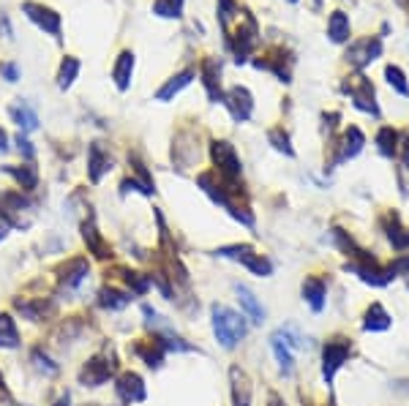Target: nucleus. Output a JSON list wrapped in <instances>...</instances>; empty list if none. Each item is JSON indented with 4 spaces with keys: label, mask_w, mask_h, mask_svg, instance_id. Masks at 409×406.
Here are the masks:
<instances>
[{
    "label": "nucleus",
    "mask_w": 409,
    "mask_h": 406,
    "mask_svg": "<svg viewBox=\"0 0 409 406\" xmlns=\"http://www.w3.org/2000/svg\"><path fill=\"white\" fill-rule=\"evenodd\" d=\"M210 327H213L216 341L224 349H235L245 338V333H248V325H245L243 316L238 311H232L229 305L221 303L210 305Z\"/></svg>",
    "instance_id": "f257e3e1"
},
{
    "label": "nucleus",
    "mask_w": 409,
    "mask_h": 406,
    "mask_svg": "<svg viewBox=\"0 0 409 406\" xmlns=\"http://www.w3.org/2000/svg\"><path fill=\"white\" fill-rule=\"evenodd\" d=\"M210 156H213V164H216V175H219V180H221L226 188H235L238 178H240V172H243L235 144L226 142V140H216V142L210 144Z\"/></svg>",
    "instance_id": "f03ea898"
},
{
    "label": "nucleus",
    "mask_w": 409,
    "mask_h": 406,
    "mask_svg": "<svg viewBox=\"0 0 409 406\" xmlns=\"http://www.w3.org/2000/svg\"><path fill=\"white\" fill-rule=\"evenodd\" d=\"M33 202L22 191H3L0 194V219L11 229H28L30 226Z\"/></svg>",
    "instance_id": "7ed1b4c3"
},
{
    "label": "nucleus",
    "mask_w": 409,
    "mask_h": 406,
    "mask_svg": "<svg viewBox=\"0 0 409 406\" xmlns=\"http://www.w3.org/2000/svg\"><path fill=\"white\" fill-rule=\"evenodd\" d=\"M22 14L28 20L33 22L36 27H41L44 33H49L52 39L61 41V33H63V22H61V14L49 6H41V3H33V0H25L22 3Z\"/></svg>",
    "instance_id": "20e7f679"
},
{
    "label": "nucleus",
    "mask_w": 409,
    "mask_h": 406,
    "mask_svg": "<svg viewBox=\"0 0 409 406\" xmlns=\"http://www.w3.org/2000/svg\"><path fill=\"white\" fill-rule=\"evenodd\" d=\"M349 355H352V344H349L347 338H333V341L325 344V349H322V376H325L327 385L333 382L338 368L349 360Z\"/></svg>",
    "instance_id": "39448f33"
},
{
    "label": "nucleus",
    "mask_w": 409,
    "mask_h": 406,
    "mask_svg": "<svg viewBox=\"0 0 409 406\" xmlns=\"http://www.w3.org/2000/svg\"><path fill=\"white\" fill-rule=\"evenodd\" d=\"M115 371H118L115 360H106L102 355H96V357L85 360V366L80 368V382L85 387H102L115 376Z\"/></svg>",
    "instance_id": "423d86ee"
},
{
    "label": "nucleus",
    "mask_w": 409,
    "mask_h": 406,
    "mask_svg": "<svg viewBox=\"0 0 409 406\" xmlns=\"http://www.w3.org/2000/svg\"><path fill=\"white\" fill-rule=\"evenodd\" d=\"M344 93H349V99L355 102L358 109H363L368 115L379 118V106H377V99H374V85L366 80V77H352V80L344 82Z\"/></svg>",
    "instance_id": "0eeeda50"
},
{
    "label": "nucleus",
    "mask_w": 409,
    "mask_h": 406,
    "mask_svg": "<svg viewBox=\"0 0 409 406\" xmlns=\"http://www.w3.org/2000/svg\"><path fill=\"white\" fill-rule=\"evenodd\" d=\"M224 104H226V109H229V115H232V121L235 123H245L251 115H254V99H251L248 87H243V85L229 87V90L224 93Z\"/></svg>",
    "instance_id": "6e6552de"
},
{
    "label": "nucleus",
    "mask_w": 409,
    "mask_h": 406,
    "mask_svg": "<svg viewBox=\"0 0 409 406\" xmlns=\"http://www.w3.org/2000/svg\"><path fill=\"white\" fill-rule=\"evenodd\" d=\"M87 276H90V262L85 257H74L66 264H61V270H58V281H61V289H66V292L80 289L87 281Z\"/></svg>",
    "instance_id": "1a4fd4ad"
},
{
    "label": "nucleus",
    "mask_w": 409,
    "mask_h": 406,
    "mask_svg": "<svg viewBox=\"0 0 409 406\" xmlns=\"http://www.w3.org/2000/svg\"><path fill=\"white\" fill-rule=\"evenodd\" d=\"M115 393H118V398H121L123 404H142L145 398H147V387H145L142 376L134 374V371H126V374L118 376Z\"/></svg>",
    "instance_id": "9d476101"
},
{
    "label": "nucleus",
    "mask_w": 409,
    "mask_h": 406,
    "mask_svg": "<svg viewBox=\"0 0 409 406\" xmlns=\"http://www.w3.org/2000/svg\"><path fill=\"white\" fill-rule=\"evenodd\" d=\"M379 55H382V41L377 39V36L355 41V44H349L347 49V61L355 68H366L368 63H374Z\"/></svg>",
    "instance_id": "9b49d317"
},
{
    "label": "nucleus",
    "mask_w": 409,
    "mask_h": 406,
    "mask_svg": "<svg viewBox=\"0 0 409 406\" xmlns=\"http://www.w3.org/2000/svg\"><path fill=\"white\" fill-rule=\"evenodd\" d=\"M344 270L355 273L363 284L371 286H388L393 281V276L388 273V267H379V262H347Z\"/></svg>",
    "instance_id": "f8f14e48"
},
{
    "label": "nucleus",
    "mask_w": 409,
    "mask_h": 406,
    "mask_svg": "<svg viewBox=\"0 0 409 406\" xmlns=\"http://www.w3.org/2000/svg\"><path fill=\"white\" fill-rule=\"evenodd\" d=\"M112 169V156L102 142H90L87 147V178L90 183H102V178Z\"/></svg>",
    "instance_id": "ddd939ff"
},
{
    "label": "nucleus",
    "mask_w": 409,
    "mask_h": 406,
    "mask_svg": "<svg viewBox=\"0 0 409 406\" xmlns=\"http://www.w3.org/2000/svg\"><path fill=\"white\" fill-rule=\"evenodd\" d=\"M82 240H85L87 251H90L93 257H99V259L112 257V251H109L106 240L102 238V232H99V226H96V219H93V216H87V219L82 221Z\"/></svg>",
    "instance_id": "4468645a"
},
{
    "label": "nucleus",
    "mask_w": 409,
    "mask_h": 406,
    "mask_svg": "<svg viewBox=\"0 0 409 406\" xmlns=\"http://www.w3.org/2000/svg\"><path fill=\"white\" fill-rule=\"evenodd\" d=\"M202 85L204 90H207V99L213 104H224V90H221V66L213 61V58H207L202 63Z\"/></svg>",
    "instance_id": "2eb2a0df"
},
{
    "label": "nucleus",
    "mask_w": 409,
    "mask_h": 406,
    "mask_svg": "<svg viewBox=\"0 0 409 406\" xmlns=\"http://www.w3.org/2000/svg\"><path fill=\"white\" fill-rule=\"evenodd\" d=\"M134 66H137L134 52H131V49H123L121 55H118V61H115V66H112V80H115V85H118V90H121V93H126V90L131 87Z\"/></svg>",
    "instance_id": "dca6fc26"
},
{
    "label": "nucleus",
    "mask_w": 409,
    "mask_h": 406,
    "mask_svg": "<svg viewBox=\"0 0 409 406\" xmlns=\"http://www.w3.org/2000/svg\"><path fill=\"white\" fill-rule=\"evenodd\" d=\"M303 300L311 305V311H322L325 308V297H327V284L325 278H319V276H308L306 281H303Z\"/></svg>",
    "instance_id": "f3484780"
},
{
    "label": "nucleus",
    "mask_w": 409,
    "mask_h": 406,
    "mask_svg": "<svg viewBox=\"0 0 409 406\" xmlns=\"http://www.w3.org/2000/svg\"><path fill=\"white\" fill-rule=\"evenodd\" d=\"M235 292H238V303H240L245 316H248L254 325H262V322H265V308H262V303L257 300V295H254L248 286H235Z\"/></svg>",
    "instance_id": "a211bd4d"
},
{
    "label": "nucleus",
    "mask_w": 409,
    "mask_h": 406,
    "mask_svg": "<svg viewBox=\"0 0 409 406\" xmlns=\"http://www.w3.org/2000/svg\"><path fill=\"white\" fill-rule=\"evenodd\" d=\"M229 379H232V404L235 406H251V382L245 376L243 368H229Z\"/></svg>",
    "instance_id": "6ab92c4d"
},
{
    "label": "nucleus",
    "mask_w": 409,
    "mask_h": 406,
    "mask_svg": "<svg viewBox=\"0 0 409 406\" xmlns=\"http://www.w3.org/2000/svg\"><path fill=\"white\" fill-rule=\"evenodd\" d=\"M363 144H366L363 131H360L358 125H349L347 131H344V137H341V147H338V159H336V161H349V159H355V156L363 150Z\"/></svg>",
    "instance_id": "aec40b11"
},
{
    "label": "nucleus",
    "mask_w": 409,
    "mask_h": 406,
    "mask_svg": "<svg viewBox=\"0 0 409 406\" xmlns=\"http://www.w3.org/2000/svg\"><path fill=\"white\" fill-rule=\"evenodd\" d=\"M194 77H197V71H194V68H183L181 74H175L172 80L164 82L161 90L156 93V99H159V102H172V99H175V96L183 90V87H188V85L194 82Z\"/></svg>",
    "instance_id": "412c9836"
},
{
    "label": "nucleus",
    "mask_w": 409,
    "mask_h": 406,
    "mask_svg": "<svg viewBox=\"0 0 409 406\" xmlns=\"http://www.w3.org/2000/svg\"><path fill=\"white\" fill-rule=\"evenodd\" d=\"M270 349H273V355H276V360H279L281 374L289 376V374H292V368H295V349H292V346L281 338V333H279V330L270 336Z\"/></svg>",
    "instance_id": "4be33fe9"
},
{
    "label": "nucleus",
    "mask_w": 409,
    "mask_h": 406,
    "mask_svg": "<svg viewBox=\"0 0 409 406\" xmlns=\"http://www.w3.org/2000/svg\"><path fill=\"white\" fill-rule=\"evenodd\" d=\"M390 325H393V319H390V314L385 311V305L382 303L368 305L366 316H363V330H368V333H385Z\"/></svg>",
    "instance_id": "5701e85b"
},
{
    "label": "nucleus",
    "mask_w": 409,
    "mask_h": 406,
    "mask_svg": "<svg viewBox=\"0 0 409 406\" xmlns=\"http://www.w3.org/2000/svg\"><path fill=\"white\" fill-rule=\"evenodd\" d=\"M131 352H134L147 368H159L164 363V355H166L156 338H153V341H137V344L131 346Z\"/></svg>",
    "instance_id": "b1692460"
},
{
    "label": "nucleus",
    "mask_w": 409,
    "mask_h": 406,
    "mask_svg": "<svg viewBox=\"0 0 409 406\" xmlns=\"http://www.w3.org/2000/svg\"><path fill=\"white\" fill-rule=\"evenodd\" d=\"M22 338H20V327H17V319L11 314H0V349H20Z\"/></svg>",
    "instance_id": "393cba45"
},
{
    "label": "nucleus",
    "mask_w": 409,
    "mask_h": 406,
    "mask_svg": "<svg viewBox=\"0 0 409 406\" xmlns=\"http://www.w3.org/2000/svg\"><path fill=\"white\" fill-rule=\"evenodd\" d=\"M128 303H131V292H123L118 286H104L99 292V305L104 311H123Z\"/></svg>",
    "instance_id": "a878e982"
},
{
    "label": "nucleus",
    "mask_w": 409,
    "mask_h": 406,
    "mask_svg": "<svg viewBox=\"0 0 409 406\" xmlns=\"http://www.w3.org/2000/svg\"><path fill=\"white\" fill-rule=\"evenodd\" d=\"M8 115H11V121L17 123L22 131H36L39 128V115H36V109L28 102H17L8 109Z\"/></svg>",
    "instance_id": "bb28decb"
},
{
    "label": "nucleus",
    "mask_w": 409,
    "mask_h": 406,
    "mask_svg": "<svg viewBox=\"0 0 409 406\" xmlns=\"http://www.w3.org/2000/svg\"><path fill=\"white\" fill-rule=\"evenodd\" d=\"M6 172L17 180L22 191H33L39 185V169L33 164H20V166H6Z\"/></svg>",
    "instance_id": "cd10ccee"
},
{
    "label": "nucleus",
    "mask_w": 409,
    "mask_h": 406,
    "mask_svg": "<svg viewBox=\"0 0 409 406\" xmlns=\"http://www.w3.org/2000/svg\"><path fill=\"white\" fill-rule=\"evenodd\" d=\"M327 36L333 44H347L349 41V17L344 11H333L327 20Z\"/></svg>",
    "instance_id": "c85d7f7f"
},
{
    "label": "nucleus",
    "mask_w": 409,
    "mask_h": 406,
    "mask_svg": "<svg viewBox=\"0 0 409 406\" xmlns=\"http://www.w3.org/2000/svg\"><path fill=\"white\" fill-rule=\"evenodd\" d=\"M388 240L396 251H409V229L401 226L398 213H390L388 216Z\"/></svg>",
    "instance_id": "c756f323"
},
{
    "label": "nucleus",
    "mask_w": 409,
    "mask_h": 406,
    "mask_svg": "<svg viewBox=\"0 0 409 406\" xmlns=\"http://www.w3.org/2000/svg\"><path fill=\"white\" fill-rule=\"evenodd\" d=\"M398 142H401V134L396 131V128H390V125H382L379 128V134H377V144H379V153L382 156H398Z\"/></svg>",
    "instance_id": "7c9ffc66"
},
{
    "label": "nucleus",
    "mask_w": 409,
    "mask_h": 406,
    "mask_svg": "<svg viewBox=\"0 0 409 406\" xmlns=\"http://www.w3.org/2000/svg\"><path fill=\"white\" fill-rule=\"evenodd\" d=\"M77 77H80V61L74 55H66L61 61V68H58V87L61 90H68Z\"/></svg>",
    "instance_id": "2f4dec72"
},
{
    "label": "nucleus",
    "mask_w": 409,
    "mask_h": 406,
    "mask_svg": "<svg viewBox=\"0 0 409 406\" xmlns=\"http://www.w3.org/2000/svg\"><path fill=\"white\" fill-rule=\"evenodd\" d=\"M123 281L128 286V292L131 295H147L150 292V276L147 273H137V270H126L123 273Z\"/></svg>",
    "instance_id": "473e14b6"
},
{
    "label": "nucleus",
    "mask_w": 409,
    "mask_h": 406,
    "mask_svg": "<svg viewBox=\"0 0 409 406\" xmlns=\"http://www.w3.org/2000/svg\"><path fill=\"white\" fill-rule=\"evenodd\" d=\"M243 267H248L254 276H260V278H267V276H273V264H270V259L267 257H262V254H257V251H251L248 257H245Z\"/></svg>",
    "instance_id": "72a5a7b5"
},
{
    "label": "nucleus",
    "mask_w": 409,
    "mask_h": 406,
    "mask_svg": "<svg viewBox=\"0 0 409 406\" xmlns=\"http://www.w3.org/2000/svg\"><path fill=\"white\" fill-rule=\"evenodd\" d=\"M30 360H33L36 371H41L44 376H55V374L61 371V366H58V363H55V360H52V357H49V355L41 349V346H36V349L30 352Z\"/></svg>",
    "instance_id": "f704fd0d"
},
{
    "label": "nucleus",
    "mask_w": 409,
    "mask_h": 406,
    "mask_svg": "<svg viewBox=\"0 0 409 406\" xmlns=\"http://www.w3.org/2000/svg\"><path fill=\"white\" fill-rule=\"evenodd\" d=\"M153 14H159L164 20H178L183 14V0H156Z\"/></svg>",
    "instance_id": "c9c22d12"
},
{
    "label": "nucleus",
    "mask_w": 409,
    "mask_h": 406,
    "mask_svg": "<svg viewBox=\"0 0 409 406\" xmlns=\"http://www.w3.org/2000/svg\"><path fill=\"white\" fill-rule=\"evenodd\" d=\"M267 140H270V144H273L279 153H284V156H289V159H295V147H292V142H289V134H286L284 128H270Z\"/></svg>",
    "instance_id": "e433bc0d"
},
{
    "label": "nucleus",
    "mask_w": 409,
    "mask_h": 406,
    "mask_svg": "<svg viewBox=\"0 0 409 406\" xmlns=\"http://www.w3.org/2000/svg\"><path fill=\"white\" fill-rule=\"evenodd\" d=\"M251 251H254V248H251L248 243L221 245V248H216V257H221V259H235V262H243Z\"/></svg>",
    "instance_id": "4c0bfd02"
},
{
    "label": "nucleus",
    "mask_w": 409,
    "mask_h": 406,
    "mask_svg": "<svg viewBox=\"0 0 409 406\" xmlns=\"http://www.w3.org/2000/svg\"><path fill=\"white\" fill-rule=\"evenodd\" d=\"M385 80L390 82V87H393L396 93H401V96H409L407 77H404V71H401L398 66H388V68H385Z\"/></svg>",
    "instance_id": "58836bf2"
},
{
    "label": "nucleus",
    "mask_w": 409,
    "mask_h": 406,
    "mask_svg": "<svg viewBox=\"0 0 409 406\" xmlns=\"http://www.w3.org/2000/svg\"><path fill=\"white\" fill-rule=\"evenodd\" d=\"M388 273L393 276V278H396V276H409V254L396 257V259L388 264Z\"/></svg>",
    "instance_id": "ea45409f"
},
{
    "label": "nucleus",
    "mask_w": 409,
    "mask_h": 406,
    "mask_svg": "<svg viewBox=\"0 0 409 406\" xmlns=\"http://www.w3.org/2000/svg\"><path fill=\"white\" fill-rule=\"evenodd\" d=\"M17 150H20V156L25 159V161L33 164V159H36V147H33V142H30L25 134H20V137H17Z\"/></svg>",
    "instance_id": "a19ab883"
},
{
    "label": "nucleus",
    "mask_w": 409,
    "mask_h": 406,
    "mask_svg": "<svg viewBox=\"0 0 409 406\" xmlns=\"http://www.w3.org/2000/svg\"><path fill=\"white\" fill-rule=\"evenodd\" d=\"M0 77L6 82H17L22 77V71H20V66L14 61H8V63H0Z\"/></svg>",
    "instance_id": "79ce46f5"
},
{
    "label": "nucleus",
    "mask_w": 409,
    "mask_h": 406,
    "mask_svg": "<svg viewBox=\"0 0 409 406\" xmlns=\"http://www.w3.org/2000/svg\"><path fill=\"white\" fill-rule=\"evenodd\" d=\"M398 156H401L404 166L409 169V134H401V142H398Z\"/></svg>",
    "instance_id": "37998d69"
},
{
    "label": "nucleus",
    "mask_w": 409,
    "mask_h": 406,
    "mask_svg": "<svg viewBox=\"0 0 409 406\" xmlns=\"http://www.w3.org/2000/svg\"><path fill=\"white\" fill-rule=\"evenodd\" d=\"M267 406H286V404L279 393H270V395H267Z\"/></svg>",
    "instance_id": "c03bdc74"
},
{
    "label": "nucleus",
    "mask_w": 409,
    "mask_h": 406,
    "mask_svg": "<svg viewBox=\"0 0 409 406\" xmlns=\"http://www.w3.org/2000/svg\"><path fill=\"white\" fill-rule=\"evenodd\" d=\"M8 150V137H6V131L0 128V153H6Z\"/></svg>",
    "instance_id": "a18cd8bd"
},
{
    "label": "nucleus",
    "mask_w": 409,
    "mask_h": 406,
    "mask_svg": "<svg viewBox=\"0 0 409 406\" xmlns=\"http://www.w3.org/2000/svg\"><path fill=\"white\" fill-rule=\"evenodd\" d=\"M6 229H8V226H6V223H3V226H0V243H3V240H6Z\"/></svg>",
    "instance_id": "49530a36"
},
{
    "label": "nucleus",
    "mask_w": 409,
    "mask_h": 406,
    "mask_svg": "<svg viewBox=\"0 0 409 406\" xmlns=\"http://www.w3.org/2000/svg\"><path fill=\"white\" fill-rule=\"evenodd\" d=\"M52 406H68V398H63V401H58V404H52Z\"/></svg>",
    "instance_id": "de8ad7c7"
},
{
    "label": "nucleus",
    "mask_w": 409,
    "mask_h": 406,
    "mask_svg": "<svg viewBox=\"0 0 409 406\" xmlns=\"http://www.w3.org/2000/svg\"><path fill=\"white\" fill-rule=\"evenodd\" d=\"M396 3H398V6H409V0H396Z\"/></svg>",
    "instance_id": "09e8293b"
},
{
    "label": "nucleus",
    "mask_w": 409,
    "mask_h": 406,
    "mask_svg": "<svg viewBox=\"0 0 409 406\" xmlns=\"http://www.w3.org/2000/svg\"><path fill=\"white\" fill-rule=\"evenodd\" d=\"M3 385H6V382H3V374H0V390H3Z\"/></svg>",
    "instance_id": "8fccbe9b"
},
{
    "label": "nucleus",
    "mask_w": 409,
    "mask_h": 406,
    "mask_svg": "<svg viewBox=\"0 0 409 406\" xmlns=\"http://www.w3.org/2000/svg\"><path fill=\"white\" fill-rule=\"evenodd\" d=\"M327 406H336V404H333V401H330V404H327Z\"/></svg>",
    "instance_id": "3c124183"
},
{
    "label": "nucleus",
    "mask_w": 409,
    "mask_h": 406,
    "mask_svg": "<svg viewBox=\"0 0 409 406\" xmlns=\"http://www.w3.org/2000/svg\"><path fill=\"white\" fill-rule=\"evenodd\" d=\"M292 3H298V0H292Z\"/></svg>",
    "instance_id": "603ef678"
},
{
    "label": "nucleus",
    "mask_w": 409,
    "mask_h": 406,
    "mask_svg": "<svg viewBox=\"0 0 409 406\" xmlns=\"http://www.w3.org/2000/svg\"><path fill=\"white\" fill-rule=\"evenodd\" d=\"M317 6H319V0H317Z\"/></svg>",
    "instance_id": "864d4df0"
}]
</instances>
